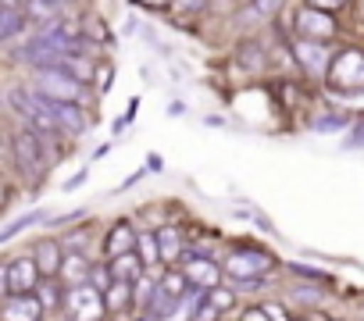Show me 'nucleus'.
I'll list each match as a JSON object with an SVG mask.
<instances>
[{"instance_id": "obj_7", "label": "nucleus", "mask_w": 364, "mask_h": 321, "mask_svg": "<svg viewBox=\"0 0 364 321\" xmlns=\"http://www.w3.org/2000/svg\"><path fill=\"white\" fill-rule=\"evenodd\" d=\"M154 243H157V261L168 271V268H178L182 254H186V246H190V236L182 232L178 225H168L164 222V225L154 229Z\"/></svg>"}, {"instance_id": "obj_15", "label": "nucleus", "mask_w": 364, "mask_h": 321, "mask_svg": "<svg viewBox=\"0 0 364 321\" xmlns=\"http://www.w3.org/2000/svg\"><path fill=\"white\" fill-rule=\"evenodd\" d=\"M26 29H29V18H26V11H22V8L0 4V47L22 40V33H26Z\"/></svg>"}, {"instance_id": "obj_8", "label": "nucleus", "mask_w": 364, "mask_h": 321, "mask_svg": "<svg viewBox=\"0 0 364 321\" xmlns=\"http://www.w3.org/2000/svg\"><path fill=\"white\" fill-rule=\"evenodd\" d=\"M296 40H311V43H328L336 36V18L328 11L318 8H300L296 11Z\"/></svg>"}, {"instance_id": "obj_24", "label": "nucleus", "mask_w": 364, "mask_h": 321, "mask_svg": "<svg viewBox=\"0 0 364 321\" xmlns=\"http://www.w3.org/2000/svg\"><path fill=\"white\" fill-rule=\"evenodd\" d=\"M311 129L314 132H343L346 129V118L343 114H321V118L311 121Z\"/></svg>"}, {"instance_id": "obj_31", "label": "nucleus", "mask_w": 364, "mask_h": 321, "mask_svg": "<svg viewBox=\"0 0 364 321\" xmlns=\"http://www.w3.org/2000/svg\"><path fill=\"white\" fill-rule=\"evenodd\" d=\"M296 296H300L304 303H318V300H321V293H318V289H307V285H300V289H296Z\"/></svg>"}, {"instance_id": "obj_13", "label": "nucleus", "mask_w": 364, "mask_h": 321, "mask_svg": "<svg viewBox=\"0 0 364 321\" xmlns=\"http://www.w3.org/2000/svg\"><path fill=\"white\" fill-rule=\"evenodd\" d=\"M100 296H104V314H107V321H111V317H122V314L132 310V282L111 278V282L104 285Z\"/></svg>"}, {"instance_id": "obj_29", "label": "nucleus", "mask_w": 364, "mask_h": 321, "mask_svg": "<svg viewBox=\"0 0 364 321\" xmlns=\"http://www.w3.org/2000/svg\"><path fill=\"white\" fill-rule=\"evenodd\" d=\"M357 146H364V121L350 132V139H346V150H357Z\"/></svg>"}, {"instance_id": "obj_5", "label": "nucleus", "mask_w": 364, "mask_h": 321, "mask_svg": "<svg viewBox=\"0 0 364 321\" xmlns=\"http://www.w3.org/2000/svg\"><path fill=\"white\" fill-rule=\"evenodd\" d=\"M178 271H182V278H186V285H197V289L222 285V264L208 250L186 246V254H182V261H178Z\"/></svg>"}, {"instance_id": "obj_27", "label": "nucleus", "mask_w": 364, "mask_h": 321, "mask_svg": "<svg viewBox=\"0 0 364 321\" xmlns=\"http://www.w3.org/2000/svg\"><path fill=\"white\" fill-rule=\"evenodd\" d=\"M289 271L300 275V278H311V282H328L325 271H314V268H304V264H289Z\"/></svg>"}, {"instance_id": "obj_10", "label": "nucleus", "mask_w": 364, "mask_h": 321, "mask_svg": "<svg viewBox=\"0 0 364 321\" xmlns=\"http://www.w3.org/2000/svg\"><path fill=\"white\" fill-rule=\"evenodd\" d=\"M43 307L36 293H11L8 300H0V321H43Z\"/></svg>"}, {"instance_id": "obj_14", "label": "nucleus", "mask_w": 364, "mask_h": 321, "mask_svg": "<svg viewBox=\"0 0 364 321\" xmlns=\"http://www.w3.org/2000/svg\"><path fill=\"white\" fill-rule=\"evenodd\" d=\"M29 254H33V261H36V268H40V275H43V278H58V271H61V257H65V250H61V243H58V239L43 236Z\"/></svg>"}, {"instance_id": "obj_25", "label": "nucleus", "mask_w": 364, "mask_h": 321, "mask_svg": "<svg viewBox=\"0 0 364 321\" xmlns=\"http://www.w3.org/2000/svg\"><path fill=\"white\" fill-rule=\"evenodd\" d=\"M86 282H90L93 289H100V293H104V285L111 282V271H107V261H93V264H90V278H86Z\"/></svg>"}, {"instance_id": "obj_2", "label": "nucleus", "mask_w": 364, "mask_h": 321, "mask_svg": "<svg viewBox=\"0 0 364 321\" xmlns=\"http://www.w3.org/2000/svg\"><path fill=\"white\" fill-rule=\"evenodd\" d=\"M275 271V257L261 246H232L222 261V275L236 282H264Z\"/></svg>"}, {"instance_id": "obj_19", "label": "nucleus", "mask_w": 364, "mask_h": 321, "mask_svg": "<svg viewBox=\"0 0 364 321\" xmlns=\"http://www.w3.org/2000/svg\"><path fill=\"white\" fill-rule=\"evenodd\" d=\"M22 11H26V18L29 22H54V18H61V4L65 0H22Z\"/></svg>"}, {"instance_id": "obj_23", "label": "nucleus", "mask_w": 364, "mask_h": 321, "mask_svg": "<svg viewBox=\"0 0 364 321\" xmlns=\"http://www.w3.org/2000/svg\"><path fill=\"white\" fill-rule=\"evenodd\" d=\"M208 8V0H168V11L175 18H186V15H200Z\"/></svg>"}, {"instance_id": "obj_35", "label": "nucleus", "mask_w": 364, "mask_h": 321, "mask_svg": "<svg viewBox=\"0 0 364 321\" xmlns=\"http://www.w3.org/2000/svg\"><path fill=\"white\" fill-rule=\"evenodd\" d=\"M289 321H304V317H289Z\"/></svg>"}, {"instance_id": "obj_6", "label": "nucleus", "mask_w": 364, "mask_h": 321, "mask_svg": "<svg viewBox=\"0 0 364 321\" xmlns=\"http://www.w3.org/2000/svg\"><path fill=\"white\" fill-rule=\"evenodd\" d=\"M325 79L336 89H364V54L360 50H343L336 61H328Z\"/></svg>"}, {"instance_id": "obj_30", "label": "nucleus", "mask_w": 364, "mask_h": 321, "mask_svg": "<svg viewBox=\"0 0 364 321\" xmlns=\"http://www.w3.org/2000/svg\"><path fill=\"white\" fill-rule=\"evenodd\" d=\"M343 4H346V0H311V8H318V11H328V15H332L336 8H343Z\"/></svg>"}, {"instance_id": "obj_28", "label": "nucleus", "mask_w": 364, "mask_h": 321, "mask_svg": "<svg viewBox=\"0 0 364 321\" xmlns=\"http://www.w3.org/2000/svg\"><path fill=\"white\" fill-rule=\"evenodd\" d=\"M261 310H264V317H268V321H289V314H286L279 303H261Z\"/></svg>"}, {"instance_id": "obj_36", "label": "nucleus", "mask_w": 364, "mask_h": 321, "mask_svg": "<svg viewBox=\"0 0 364 321\" xmlns=\"http://www.w3.org/2000/svg\"><path fill=\"white\" fill-rule=\"evenodd\" d=\"M218 321H225V317H218Z\"/></svg>"}, {"instance_id": "obj_21", "label": "nucleus", "mask_w": 364, "mask_h": 321, "mask_svg": "<svg viewBox=\"0 0 364 321\" xmlns=\"http://www.w3.org/2000/svg\"><path fill=\"white\" fill-rule=\"evenodd\" d=\"M154 293H157V278L143 271V275L132 282V310H136V314H146V307H150Z\"/></svg>"}, {"instance_id": "obj_20", "label": "nucleus", "mask_w": 364, "mask_h": 321, "mask_svg": "<svg viewBox=\"0 0 364 321\" xmlns=\"http://www.w3.org/2000/svg\"><path fill=\"white\" fill-rule=\"evenodd\" d=\"M36 300H40L43 314L61 310V307H65V285H61L58 278H43V282L36 285Z\"/></svg>"}, {"instance_id": "obj_34", "label": "nucleus", "mask_w": 364, "mask_h": 321, "mask_svg": "<svg viewBox=\"0 0 364 321\" xmlns=\"http://www.w3.org/2000/svg\"><path fill=\"white\" fill-rule=\"evenodd\" d=\"M143 8H154V11H164L168 8V0H139Z\"/></svg>"}, {"instance_id": "obj_17", "label": "nucleus", "mask_w": 364, "mask_h": 321, "mask_svg": "<svg viewBox=\"0 0 364 321\" xmlns=\"http://www.w3.org/2000/svg\"><path fill=\"white\" fill-rule=\"evenodd\" d=\"M107 271H111V278L136 282V278L143 275V261H139V254H136V250H129V254H118V257H111V261H107Z\"/></svg>"}, {"instance_id": "obj_3", "label": "nucleus", "mask_w": 364, "mask_h": 321, "mask_svg": "<svg viewBox=\"0 0 364 321\" xmlns=\"http://www.w3.org/2000/svg\"><path fill=\"white\" fill-rule=\"evenodd\" d=\"M33 93H40L47 100H61V104H79L82 107L90 86L79 82L75 75H68L61 65H50V68H33Z\"/></svg>"}, {"instance_id": "obj_32", "label": "nucleus", "mask_w": 364, "mask_h": 321, "mask_svg": "<svg viewBox=\"0 0 364 321\" xmlns=\"http://www.w3.org/2000/svg\"><path fill=\"white\" fill-rule=\"evenodd\" d=\"M11 289H8V271H4V261H0V300H8Z\"/></svg>"}, {"instance_id": "obj_22", "label": "nucleus", "mask_w": 364, "mask_h": 321, "mask_svg": "<svg viewBox=\"0 0 364 321\" xmlns=\"http://www.w3.org/2000/svg\"><path fill=\"white\" fill-rule=\"evenodd\" d=\"M47 214L43 211H29V214H22V218H15L11 225H4V229H0V246H4V243H11L15 236H22V232H29L33 225H40Z\"/></svg>"}, {"instance_id": "obj_33", "label": "nucleus", "mask_w": 364, "mask_h": 321, "mask_svg": "<svg viewBox=\"0 0 364 321\" xmlns=\"http://www.w3.org/2000/svg\"><path fill=\"white\" fill-rule=\"evenodd\" d=\"M240 321H268V317H264V310H261V307H250V310H243V317H240Z\"/></svg>"}, {"instance_id": "obj_4", "label": "nucleus", "mask_w": 364, "mask_h": 321, "mask_svg": "<svg viewBox=\"0 0 364 321\" xmlns=\"http://www.w3.org/2000/svg\"><path fill=\"white\" fill-rule=\"evenodd\" d=\"M68 321H107L104 314V296L100 289H93L90 282H79V285H65V307Z\"/></svg>"}, {"instance_id": "obj_12", "label": "nucleus", "mask_w": 364, "mask_h": 321, "mask_svg": "<svg viewBox=\"0 0 364 321\" xmlns=\"http://www.w3.org/2000/svg\"><path fill=\"white\" fill-rule=\"evenodd\" d=\"M293 58L304 65V72H311V75H325L328 72V61H332V54H328V47L325 43H311V40H293Z\"/></svg>"}, {"instance_id": "obj_9", "label": "nucleus", "mask_w": 364, "mask_h": 321, "mask_svg": "<svg viewBox=\"0 0 364 321\" xmlns=\"http://www.w3.org/2000/svg\"><path fill=\"white\" fill-rule=\"evenodd\" d=\"M4 271H8V289L11 293H36V285L43 282L33 254H18V257L4 261Z\"/></svg>"}, {"instance_id": "obj_16", "label": "nucleus", "mask_w": 364, "mask_h": 321, "mask_svg": "<svg viewBox=\"0 0 364 321\" xmlns=\"http://www.w3.org/2000/svg\"><path fill=\"white\" fill-rule=\"evenodd\" d=\"M90 264H93L90 254H65V257H61L58 282H61V285H79V282H86V278H90Z\"/></svg>"}, {"instance_id": "obj_26", "label": "nucleus", "mask_w": 364, "mask_h": 321, "mask_svg": "<svg viewBox=\"0 0 364 321\" xmlns=\"http://www.w3.org/2000/svg\"><path fill=\"white\" fill-rule=\"evenodd\" d=\"M254 18H272L279 8H282V0H254Z\"/></svg>"}, {"instance_id": "obj_11", "label": "nucleus", "mask_w": 364, "mask_h": 321, "mask_svg": "<svg viewBox=\"0 0 364 321\" xmlns=\"http://www.w3.org/2000/svg\"><path fill=\"white\" fill-rule=\"evenodd\" d=\"M136 236H139V229H136L129 218H118V222H111L107 236L100 239V243H104V261H111V257H118V254H129V250H136Z\"/></svg>"}, {"instance_id": "obj_1", "label": "nucleus", "mask_w": 364, "mask_h": 321, "mask_svg": "<svg viewBox=\"0 0 364 321\" xmlns=\"http://www.w3.org/2000/svg\"><path fill=\"white\" fill-rule=\"evenodd\" d=\"M11 157H15V168L18 175H26L29 183H40L50 168V153H47V143L33 132V129H15L11 136Z\"/></svg>"}, {"instance_id": "obj_18", "label": "nucleus", "mask_w": 364, "mask_h": 321, "mask_svg": "<svg viewBox=\"0 0 364 321\" xmlns=\"http://www.w3.org/2000/svg\"><path fill=\"white\" fill-rule=\"evenodd\" d=\"M136 254H139V261H143V271L146 275H161L164 268H161V261H157V243H154V232H143L139 229V236H136Z\"/></svg>"}]
</instances>
